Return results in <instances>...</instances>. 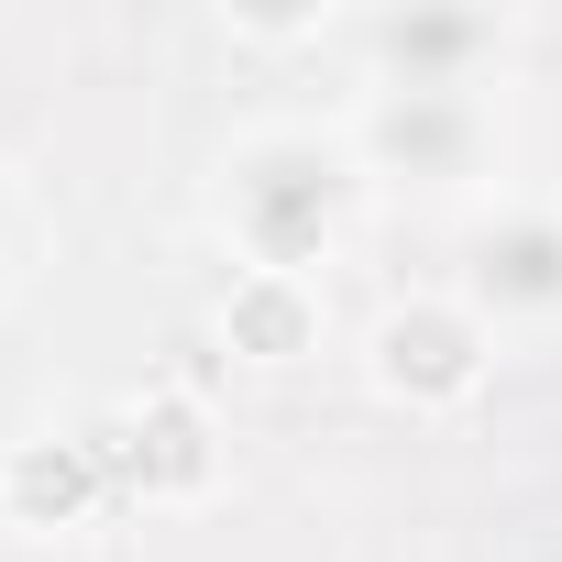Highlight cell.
Wrapping results in <instances>:
<instances>
[{
    "label": "cell",
    "mask_w": 562,
    "mask_h": 562,
    "mask_svg": "<svg viewBox=\"0 0 562 562\" xmlns=\"http://www.w3.org/2000/svg\"><path fill=\"white\" fill-rule=\"evenodd\" d=\"M89 507V452L78 441H23L12 463H0V518H23V529H56Z\"/></svg>",
    "instance_id": "277c9868"
},
{
    "label": "cell",
    "mask_w": 562,
    "mask_h": 562,
    "mask_svg": "<svg viewBox=\"0 0 562 562\" xmlns=\"http://www.w3.org/2000/svg\"><path fill=\"white\" fill-rule=\"evenodd\" d=\"M133 474H144L155 496H199V485H210V419H199V397H144V419H133Z\"/></svg>",
    "instance_id": "3957f363"
},
{
    "label": "cell",
    "mask_w": 562,
    "mask_h": 562,
    "mask_svg": "<svg viewBox=\"0 0 562 562\" xmlns=\"http://www.w3.org/2000/svg\"><path fill=\"white\" fill-rule=\"evenodd\" d=\"M375 386L408 397V408H452V397H474V386H485V321L452 310V299H408V310H386V331H375Z\"/></svg>",
    "instance_id": "6da1fadb"
},
{
    "label": "cell",
    "mask_w": 562,
    "mask_h": 562,
    "mask_svg": "<svg viewBox=\"0 0 562 562\" xmlns=\"http://www.w3.org/2000/svg\"><path fill=\"white\" fill-rule=\"evenodd\" d=\"M221 342H232L243 364H299V353H321V288H310L299 265H254V276H232Z\"/></svg>",
    "instance_id": "7a4b0ae2"
}]
</instances>
